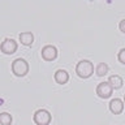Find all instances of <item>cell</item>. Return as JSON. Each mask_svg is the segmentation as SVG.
<instances>
[{
    "mask_svg": "<svg viewBox=\"0 0 125 125\" xmlns=\"http://www.w3.org/2000/svg\"><path fill=\"white\" fill-rule=\"evenodd\" d=\"M12 72L16 77H25L29 73V62L22 57L16 59L12 62Z\"/></svg>",
    "mask_w": 125,
    "mask_h": 125,
    "instance_id": "2",
    "label": "cell"
},
{
    "mask_svg": "<svg viewBox=\"0 0 125 125\" xmlns=\"http://www.w3.org/2000/svg\"><path fill=\"white\" fill-rule=\"evenodd\" d=\"M20 42L22 43L23 46H31L34 43V35L30 31H23V33L20 34Z\"/></svg>",
    "mask_w": 125,
    "mask_h": 125,
    "instance_id": "9",
    "label": "cell"
},
{
    "mask_svg": "<svg viewBox=\"0 0 125 125\" xmlns=\"http://www.w3.org/2000/svg\"><path fill=\"white\" fill-rule=\"evenodd\" d=\"M108 82H109V85H111L115 90L121 89V87H123V83H124L123 78H121L120 76H117V74H112V76H109Z\"/></svg>",
    "mask_w": 125,
    "mask_h": 125,
    "instance_id": "10",
    "label": "cell"
},
{
    "mask_svg": "<svg viewBox=\"0 0 125 125\" xmlns=\"http://www.w3.org/2000/svg\"><path fill=\"white\" fill-rule=\"evenodd\" d=\"M124 102L119 99V98H115L109 102V111H111L113 115H120L121 112L124 111Z\"/></svg>",
    "mask_w": 125,
    "mask_h": 125,
    "instance_id": "7",
    "label": "cell"
},
{
    "mask_svg": "<svg viewBox=\"0 0 125 125\" xmlns=\"http://www.w3.org/2000/svg\"><path fill=\"white\" fill-rule=\"evenodd\" d=\"M119 29L121 33H124L125 34V18L124 20H121V21L119 22Z\"/></svg>",
    "mask_w": 125,
    "mask_h": 125,
    "instance_id": "14",
    "label": "cell"
},
{
    "mask_svg": "<svg viewBox=\"0 0 125 125\" xmlns=\"http://www.w3.org/2000/svg\"><path fill=\"white\" fill-rule=\"evenodd\" d=\"M55 81L57 82L59 85H65L66 82L69 81V73L64 69H57L55 72Z\"/></svg>",
    "mask_w": 125,
    "mask_h": 125,
    "instance_id": "8",
    "label": "cell"
},
{
    "mask_svg": "<svg viewBox=\"0 0 125 125\" xmlns=\"http://www.w3.org/2000/svg\"><path fill=\"white\" fill-rule=\"evenodd\" d=\"M124 103H125V95H124Z\"/></svg>",
    "mask_w": 125,
    "mask_h": 125,
    "instance_id": "15",
    "label": "cell"
},
{
    "mask_svg": "<svg viewBox=\"0 0 125 125\" xmlns=\"http://www.w3.org/2000/svg\"><path fill=\"white\" fill-rule=\"evenodd\" d=\"M108 70H109V66L105 62H99L95 68V73L98 77H104V76H107Z\"/></svg>",
    "mask_w": 125,
    "mask_h": 125,
    "instance_id": "11",
    "label": "cell"
},
{
    "mask_svg": "<svg viewBox=\"0 0 125 125\" xmlns=\"http://www.w3.org/2000/svg\"><path fill=\"white\" fill-rule=\"evenodd\" d=\"M42 57L46 61H53L57 57V48L52 44H47L42 48Z\"/></svg>",
    "mask_w": 125,
    "mask_h": 125,
    "instance_id": "6",
    "label": "cell"
},
{
    "mask_svg": "<svg viewBox=\"0 0 125 125\" xmlns=\"http://www.w3.org/2000/svg\"><path fill=\"white\" fill-rule=\"evenodd\" d=\"M113 93V87L109 85V82H100L96 86V95L102 99H108Z\"/></svg>",
    "mask_w": 125,
    "mask_h": 125,
    "instance_id": "5",
    "label": "cell"
},
{
    "mask_svg": "<svg viewBox=\"0 0 125 125\" xmlns=\"http://www.w3.org/2000/svg\"><path fill=\"white\" fill-rule=\"evenodd\" d=\"M76 73L80 78H89L94 74V64L90 60H81L77 62Z\"/></svg>",
    "mask_w": 125,
    "mask_h": 125,
    "instance_id": "1",
    "label": "cell"
},
{
    "mask_svg": "<svg viewBox=\"0 0 125 125\" xmlns=\"http://www.w3.org/2000/svg\"><path fill=\"white\" fill-rule=\"evenodd\" d=\"M117 59H119V61L121 62V64L125 65V47L119 51V53H117Z\"/></svg>",
    "mask_w": 125,
    "mask_h": 125,
    "instance_id": "13",
    "label": "cell"
},
{
    "mask_svg": "<svg viewBox=\"0 0 125 125\" xmlns=\"http://www.w3.org/2000/svg\"><path fill=\"white\" fill-rule=\"evenodd\" d=\"M17 48H18L17 42L12 38H5L1 42V44H0V50H1V52L4 55H13L17 51Z\"/></svg>",
    "mask_w": 125,
    "mask_h": 125,
    "instance_id": "4",
    "label": "cell"
},
{
    "mask_svg": "<svg viewBox=\"0 0 125 125\" xmlns=\"http://www.w3.org/2000/svg\"><path fill=\"white\" fill-rule=\"evenodd\" d=\"M13 119H12V115H9L8 112H1L0 113V124L1 125H10Z\"/></svg>",
    "mask_w": 125,
    "mask_h": 125,
    "instance_id": "12",
    "label": "cell"
},
{
    "mask_svg": "<svg viewBox=\"0 0 125 125\" xmlns=\"http://www.w3.org/2000/svg\"><path fill=\"white\" fill-rule=\"evenodd\" d=\"M33 120L37 125H48L52 120V116L51 113L47 111V109H38V111L34 112V116H33Z\"/></svg>",
    "mask_w": 125,
    "mask_h": 125,
    "instance_id": "3",
    "label": "cell"
}]
</instances>
